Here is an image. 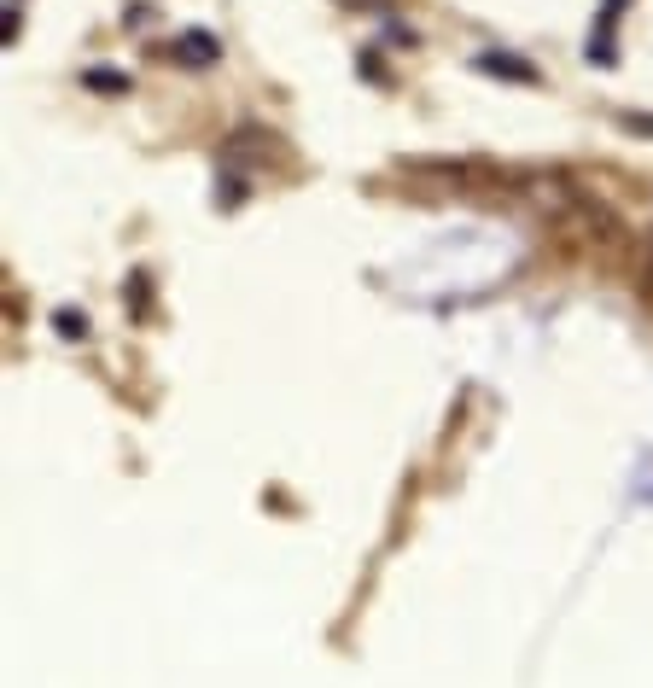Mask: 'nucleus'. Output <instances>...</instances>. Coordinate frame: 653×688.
I'll list each match as a JSON object with an SVG mask.
<instances>
[{"instance_id": "nucleus-3", "label": "nucleus", "mask_w": 653, "mask_h": 688, "mask_svg": "<svg viewBox=\"0 0 653 688\" xmlns=\"http://www.w3.org/2000/svg\"><path fill=\"white\" fill-rule=\"evenodd\" d=\"M88 88H100V94H123L129 76H117V70H88Z\"/></svg>"}, {"instance_id": "nucleus-1", "label": "nucleus", "mask_w": 653, "mask_h": 688, "mask_svg": "<svg viewBox=\"0 0 653 688\" xmlns=\"http://www.w3.org/2000/svg\"><path fill=\"white\" fill-rule=\"evenodd\" d=\"M175 59L187 70H199V65H216V35L205 30H187V35H175V47H170Z\"/></svg>"}, {"instance_id": "nucleus-6", "label": "nucleus", "mask_w": 653, "mask_h": 688, "mask_svg": "<svg viewBox=\"0 0 653 688\" xmlns=\"http://www.w3.org/2000/svg\"><path fill=\"white\" fill-rule=\"evenodd\" d=\"M216 199H222V205L234 210V205L245 199V181H222V187H216Z\"/></svg>"}, {"instance_id": "nucleus-2", "label": "nucleus", "mask_w": 653, "mask_h": 688, "mask_svg": "<svg viewBox=\"0 0 653 688\" xmlns=\"http://www.w3.org/2000/svg\"><path fill=\"white\" fill-rule=\"evenodd\" d=\"M473 65H479L484 76H508V82H537V65H531V59H514V53H479Z\"/></svg>"}, {"instance_id": "nucleus-4", "label": "nucleus", "mask_w": 653, "mask_h": 688, "mask_svg": "<svg viewBox=\"0 0 653 688\" xmlns=\"http://www.w3.org/2000/svg\"><path fill=\"white\" fill-rule=\"evenodd\" d=\"M129 310L146 315V269H135V275H129Z\"/></svg>"}, {"instance_id": "nucleus-5", "label": "nucleus", "mask_w": 653, "mask_h": 688, "mask_svg": "<svg viewBox=\"0 0 653 688\" xmlns=\"http://www.w3.org/2000/svg\"><path fill=\"white\" fill-rule=\"evenodd\" d=\"M53 327H59V333H70V339H82V327H88V321H82L76 310H59V315H53Z\"/></svg>"}]
</instances>
